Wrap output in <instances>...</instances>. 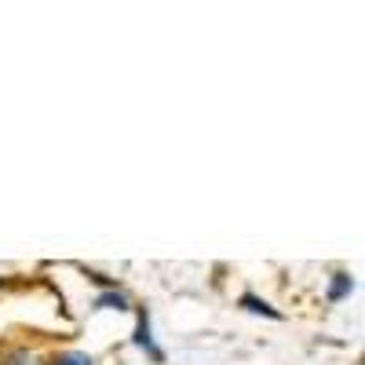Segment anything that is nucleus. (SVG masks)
I'll return each mask as SVG.
<instances>
[{"mask_svg": "<svg viewBox=\"0 0 365 365\" xmlns=\"http://www.w3.org/2000/svg\"><path fill=\"white\" fill-rule=\"evenodd\" d=\"M135 344H139V347H146V351L154 354V358H161V351L154 347V340H150V318H146V314L139 318V329H135Z\"/></svg>", "mask_w": 365, "mask_h": 365, "instance_id": "f257e3e1", "label": "nucleus"}, {"mask_svg": "<svg viewBox=\"0 0 365 365\" xmlns=\"http://www.w3.org/2000/svg\"><path fill=\"white\" fill-rule=\"evenodd\" d=\"M241 303H245L249 311H256V314H267V318H278V311L270 307V303H263V299H256V296H241Z\"/></svg>", "mask_w": 365, "mask_h": 365, "instance_id": "f03ea898", "label": "nucleus"}, {"mask_svg": "<svg viewBox=\"0 0 365 365\" xmlns=\"http://www.w3.org/2000/svg\"><path fill=\"white\" fill-rule=\"evenodd\" d=\"M96 307H113V311H128V299L120 296V292H110V296H99V299H96Z\"/></svg>", "mask_w": 365, "mask_h": 365, "instance_id": "7ed1b4c3", "label": "nucleus"}, {"mask_svg": "<svg viewBox=\"0 0 365 365\" xmlns=\"http://www.w3.org/2000/svg\"><path fill=\"white\" fill-rule=\"evenodd\" d=\"M51 365H96L88 354H81V351H70V354H63V358H55Z\"/></svg>", "mask_w": 365, "mask_h": 365, "instance_id": "20e7f679", "label": "nucleus"}, {"mask_svg": "<svg viewBox=\"0 0 365 365\" xmlns=\"http://www.w3.org/2000/svg\"><path fill=\"white\" fill-rule=\"evenodd\" d=\"M347 289H351V278H347V274H336V285H332V292H329V296H332V299H340Z\"/></svg>", "mask_w": 365, "mask_h": 365, "instance_id": "39448f33", "label": "nucleus"}, {"mask_svg": "<svg viewBox=\"0 0 365 365\" xmlns=\"http://www.w3.org/2000/svg\"><path fill=\"white\" fill-rule=\"evenodd\" d=\"M8 365H37V358H34V354H26V351H19V354L8 358Z\"/></svg>", "mask_w": 365, "mask_h": 365, "instance_id": "423d86ee", "label": "nucleus"}]
</instances>
